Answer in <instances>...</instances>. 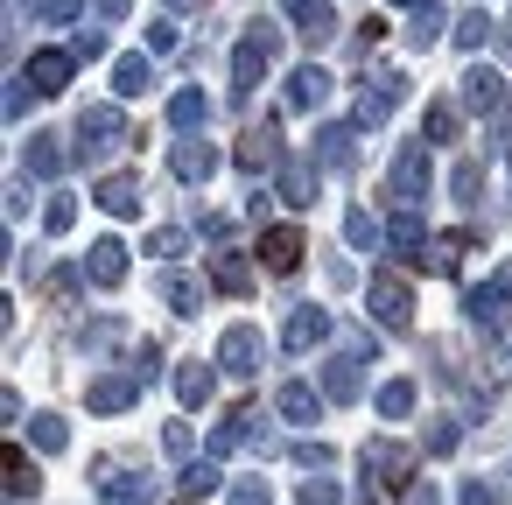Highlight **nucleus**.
<instances>
[{
	"instance_id": "nucleus-28",
	"label": "nucleus",
	"mask_w": 512,
	"mask_h": 505,
	"mask_svg": "<svg viewBox=\"0 0 512 505\" xmlns=\"http://www.w3.org/2000/svg\"><path fill=\"white\" fill-rule=\"evenodd\" d=\"M64 162H71V155H64V141H57V134H29V176H43V183H50V176H64Z\"/></svg>"
},
{
	"instance_id": "nucleus-10",
	"label": "nucleus",
	"mask_w": 512,
	"mask_h": 505,
	"mask_svg": "<svg viewBox=\"0 0 512 505\" xmlns=\"http://www.w3.org/2000/svg\"><path fill=\"white\" fill-rule=\"evenodd\" d=\"M85 281H92V288H120V281H127V246H120L113 232L85 246Z\"/></svg>"
},
{
	"instance_id": "nucleus-30",
	"label": "nucleus",
	"mask_w": 512,
	"mask_h": 505,
	"mask_svg": "<svg viewBox=\"0 0 512 505\" xmlns=\"http://www.w3.org/2000/svg\"><path fill=\"white\" fill-rule=\"evenodd\" d=\"M162 302H169L176 316H197V309H204V281H190V274L169 267V274H162Z\"/></svg>"
},
{
	"instance_id": "nucleus-36",
	"label": "nucleus",
	"mask_w": 512,
	"mask_h": 505,
	"mask_svg": "<svg viewBox=\"0 0 512 505\" xmlns=\"http://www.w3.org/2000/svg\"><path fill=\"white\" fill-rule=\"evenodd\" d=\"M29 442H36L43 456H57V449L71 442V428H64V414H29Z\"/></svg>"
},
{
	"instance_id": "nucleus-4",
	"label": "nucleus",
	"mask_w": 512,
	"mask_h": 505,
	"mask_svg": "<svg viewBox=\"0 0 512 505\" xmlns=\"http://www.w3.org/2000/svg\"><path fill=\"white\" fill-rule=\"evenodd\" d=\"M141 386H148V379H141L134 365H120V372H99V379L85 386V407H92V414H120V407H134V400H141Z\"/></svg>"
},
{
	"instance_id": "nucleus-52",
	"label": "nucleus",
	"mask_w": 512,
	"mask_h": 505,
	"mask_svg": "<svg viewBox=\"0 0 512 505\" xmlns=\"http://www.w3.org/2000/svg\"><path fill=\"white\" fill-rule=\"evenodd\" d=\"M134 372H141V379H155V372H162V351H155V344H141V358H134Z\"/></svg>"
},
{
	"instance_id": "nucleus-11",
	"label": "nucleus",
	"mask_w": 512,
	"mask_h": 505,
	"mask_svg": "<svg viewBox=\"0 0 512 505\" xmlns=\"http://www.w3.org/2000/svg\"><path fill=\"white\" fill-rule=\"evenodd\" d=\"M358 120H330L323 134H316V169H351V155H358Z\"/></svg>"
},
{
	"instance_id": "nucleus-21",
	"label": "nucleus",
	"mask_w": 512,
	"mask_h": 505,
	"mask_svg": "<svg viewBox=\"0 0 512 505\" xmlns=\"http://www.w3.org/2000/svg\"><path fill=\"white\" fill-rule=\"evenodd\" d=\"M92 204H99L106 218H141V176H106Z\"/></svg>"
},
{
	"instance_id": "nucleus-13",
	"label": "nucleus",
	"mask_w": 512,
	"mask_h": 505,
	"mask_svg": "<svg viewBox=\"0 0 512 505\" xmlns=\"http://www.w3.org/2000/svg\"><path fill=\"white\" fill-rule=\"evenodd\" d=\"M428 176H435V169H428V148H400V155H393V197H400L407 211H414V197H428Z\"/></svg>"
},
{
	"instance_id": "nucleus-42",
	"label": "nucleus",
	"mask_w": 512,
	"mask_h": 505,
	"mask_svg": "<svg viewBox=\"0 0 512 505\" xmlns=\"http://www.w3.org/2000/svg\"><path fill=\"white\" fill-rule=\"evenodd\" d=\"M176 43H183V29H176L169 15H162V22H148V57H169Z\"/></svg>"
},
{
	"instance_id": "nucleus-17",
	"label": "nucleus",
	"mask_w": 512,
	"mask_h": 505,
	"mask_svg": "<svg viewBox=\"0 0 512 505\" xmlns=\"http://www.w3.org/2000/svg\"><path fill=\"white\" fill-rule=\"evenodd\" d=\"M148 85H155V57H148V50L113 57V99H141Z\"/></svg>"
},
{
	"instance_id": "nucleus-20",
	"label": "nucleus",
	"mask_w": 512,
	"mask_h": 505,
	"mask_svg": "<svg viewBox=\"0 0 512 505\" xmlns=\"http://www.w3.org/2000/svg\"><path fill=\"white\" fill-rule=\"evenodd\" d=\"M99 505H155V477L106 470V477H99Z\"/></svg>"
},
{
	"instance_id": "nucleus-34",
	"label": "nucleus",
	"mask_w": 512,
	"mask_h": 505,
	"mask_svg": "<svg viewBox=\"0 0 512 505\" xmlns=\"http://www.w3.org/2000/svg\"><path fill=\"white\" fill-rule=\"evenodd\" d=\"M218 484H225L218 456H197V463H183V498H211Z\"/></svg>"
},
{
	"instance_id": "nucleus-29",
	"label": "nucleus",
	"mask_w": 512,
	"mask_h": 505,
	"mask_svg": "<svg viewBox=\"0 0 512 505\" xmlns=\"http://www.w3.org/2000/svg\"><path fill=\"white\" fill-rule=\"evenodd\" d=\"M211 288H225V295H253V260L218 253V260H211Z\"/></svg>"
},
{
	"instance_id": "nucleus-47",
	"label": "nucleus",
	"mask_w": 512,
	"mask_h": 505,
	"mask_svg": "<svg viewBox=\"0 0 512 505\" xmlns=\"http://www.w3.org/2000/svg\"><path fill=\"white\" fill-rule=\"evenodd\" d=\"M162 449H169V456H190V449H197L190 421H169V428H162Z\"/></svg>"
},
{
	"instance_id": "nucleus-5",
	"label": "nucleus",
	"mask_w": 512,
	"mask_h": 505,
	"mask_svg": "<svg viewBox=\"0 0 512 505\" xmlns=\"http://www.w3.org/2000/svg\"><path fill=\"white\" fill-rule=\"evenodd\" d=\"M358 463H365L386 491H407V484H414V449H400V442H386V435H379V442H365V456H358Z\"/></svg>"
},
{
	"instance_id": "nucleus-55",
	"label": "nucleus",
	"mask_w": 512,
	"mask_h": 505,
	"mask_svg": "<svg viewBox=\"0 0 512 505\" xmlns=\"http://www.w3.org/2000/svg\"><path fill=\"white\" fill-rule=\"evenodd\" d=\"M491 281H498V295H505V302H512V260H505V267H498V274H491Z\"/></svg>"
},
{
	"instance_id": "nucleus-14",
	"label": "nucleus",
	"mask_w": 512,
	"mask_h": 505,
	"mask_svg": "<svg viewBox=\"0 0 512 505\" xmlns=\"http://www.w3.org/2000/svg\"><path fill=\"white\" fill-rule=\"evenodd\" d=\"M316 176H323L316 162H295V155H288V162L274 169V190H281V204H288V211H309V204H316Z\"/></svg>"
},
{
	"instance_id": "nucleus-1",
	"label": "nucleus",
	"mask_w": 512,
	"mask_h": 505,
	"mask_svg": "<svg viewBox=\"0 0 512 505\" xmlns=\"http://www.w3.org/2000/svg\"><path fill=\"white\" fill-rule=\"evenodd\" d=\"M274 50H281V29H274V22H253V29L239 36V50H232V78H239V92H246V99H253V85L267 78Z\"/></svg>"
},
{
	"instance_id": "nucleus-9",
	"label": "nucleus",
	"mask_w": 512,
	"mask_h": 505,
	"mask_svg": "<svg viewBox=\"0 0 512 505\" xmlns=\"http://www.w3.org/2000/svg\"><path fill=\"white\" fill-rule=\"evenodd\" d=\"M78 141H85L92 155L120 148V141H127V120H120V106H85V113H78Z\"/></svg>"
},
{
	"instance_id": "nucleus-19",
	"label": "nucleus",
	"mask_w": 512,
	"mask_h": 505,
	"mask_svg": "<svg viewBox=\"0 0 512 505\" xmlns=\"http://www.w3.org/2000/svg\"><path fill=\"white\" fill-rule=\"evenodd\" d=\"M295 260H302V232H295V225L260 232V267H267V274H295Z\"/></svg>"
},
{
	"instance_id": "nucleus-3",
	"label": "nucleus",
	"mask_w": 512,
	"mask_h": 505,
	"mask_svg": "<svg viewBox=\"0 0 512 505\" xmlns=\"http://www.w3.org/2000/svg\"><path fill=\"white\" fill-rule=\"evenodd\" d=\"M365 302H372V316H379L386 330H407V323H414V295H407L400 274H372V281H365Z\"/></svg>"
},
{
	"instance_id": "nucleus-56",
	"label": "nucleus",
	"mask_w": 512,
	"mask_h": 505,
	"mask_svg": "<svg viewBox=\"0 0 512 505\" xmlns=\"http://www.w3.org/2000/svg\"><path fill=\"white\" fill-rule=\"evenodd\" d=\"M393 8H421V0H393Z\"/></svg>"
},
{
	"instance_id": "nucleus-2",
	"label": "nucleus",
	"mask_w": 512,
	"mask_h": 505,
	"mask_svg": "<svg viewBox=\"0 0 512 505\" xmlns=\"http://www.w3.org/2000/svg\"><path fill=\"white\" fill-rule=\"evenodd\" d=\"M267 365V337L253 330V323H225V337H218V372L225 379H253Z\"/></svg>"
},
{
	"instance_id": "nucleus-7",
	"label": "nucleus",
	"mask_w": 512,
	"mask_h": 505,
	"mask_svg": "<svg viewBox=\"0 0 512 505\" xmlns=\"http://www.w3.org/2000/svg\"><path fill=\"white\" fill-rule=\"evenodd\" d=\"M323 407H330V393H323V386H309V379H288V386L274 393V414H281V421H295V428L323 421Z\"/></svg>"
},
{
	"instance_id": "nucleus-32",
	"label": "nucleus",
	"mask_w": 512,
	"mask_h": 505,
	"mask_svg": "<svg viewBox=\"0 0 512 505\" xmlns=\"http://www.w3.org/2000/svg\"><path fill=\"white\" fill-rule=\"evenodd\" d=\"M372 407H379V421H407L414 414V379H386L372 393Z\"/></svg>"
},
{
	"instance_id": "nucleus-31",
	"label": "nucleus",
	"mask_w": 512,
	"mask_h": 505,
	"mask_svg": "<svg viewBox=\"0 0 512 505\" xmlns=\"http://www.w3.org/2000/svg\"><path fill=\"white\" fill-rule=\"evenodd\" d=\"M358 386H365V379H358V351H344V358L323 365V393H330V400H358Z\"/></svg>"
},
{
	"instance_id": "nucleus-44",
	"label": "nucleus",
	"mask_w": 512,
	"mask_h": 505,
	"mask_svg": "<svg viewBox=\"0 0 512 505\" xmlns=\"http://www.w3.org/2000/svg\"><path fill=\"white\" fill-rule=\"evenodd\" d=\"M295 505H337V484H330V477H302Z\"/></svg>"
},
{
	"instance_id": "nucleus-51",
	"label": "nucleus",
	"mask_w": 512,
	"mask_h": 505,
	"mask_svg": "<svg viewBox=\"0 0 512 505\" xmlns=\"http://www.w3.org/2000/svg\"><path fill=\"white\" fill-rule=\"evenodd\" d=\"M379 36H386V22H379V15H365V22H358V50H372Z\"/></svg>"
},
{
	"instance_id": "nucleus-33",
	"label": "nucleus",
	"mask_w": 512,
	"mask_h": 505,
	"mask_svg": "<svg viewBox=\"0 0 512 505\" xmlns=\"http://www.w3.org/2000/svg\"><path fill=\"white\" fill-rule=\"evenodd\" d=\"M0 470H8V491H15V498H36V484H43V477H36V463H29L15 442L0 449Z\"/></svg>"
},
{
	"instance_id": "nucleus-49",
	"label": "nucleus",
	"mask_w": 512,
	"mask_h": 505,
	"mask_svg": "<svg viewBox=\"0 0 512 505\" xmlns=\"http://www.w3.org/2000/svg\"><path fill=\"white\" fill-rule=\"evenodd\" d=\"M295 463L302 470H330V442H295Z\"/></svg>"
},
{
	"instance_id": "nucleus-40",
	"label": "nucleus",
	"mask_w": 512,
	"mask_h": 505,
	"mask_svg": "<svg viewBox=\"0 0 512 505\" xmlns=\"http://www.w3.org/2000/svg\"><path fill=\"white\" fill-rule=\"evenodd\" d=\"M421 134L428 141H456V106H428L421 113Z\"/></svg>"
},
{
	"instance_id": "nucleus-15",
	"label": "nucleus",
	"mask_w": 512,
	"mask_h": 505,
	"mask_svg": "<svg viewBox=\"0 0 512 505\" xmlns=\"http://www.w3.org/2000/svg\"><path fill=\"white\" fill-rule=\"evenodd\" d=\"M218 379H225L218 358H211V365H204V358H183V365H176V400H183V407H211Z\"/></svg>"
},
{
	"instance_id": "nucleus-48",
	"label": "nucleus",
	"mask_w": 512,
	"mask_h": 505,
	"mask_svg": "<svg viewBox=\"0 0 512 505\" xmlns=\"http://www.w3.org/2000/svg\"><path fill=\"white\" fill-rule=\"evenodd\" d=\"M232 505H274V491H267L260 477H239V484H232Z\"/></svg>"
},
{
	"instance_id": "nucleus-58",
	"label": "nucleus",
	"mask_w": 512,
	"mask_h": 505,
	"mask_svg": "<svg viewBox=\"0 0 512 505\" xmlns=\"http://www.w3.org/2000/svg\"><path fill=\"white\" fill-rule=\"evenodd\" d=\"M169 8H190V0H169Z\"/></svg>"
},
{
	"instance_id": "nucleus-22",
	"label": "nucleus",
	"mask_w": 512,
	"mask_h": 505,
	"mask_svg": "<svg viewBox=\"0 0 512 505\" xmlns=\"http://www.w3.org/2000/svg\"><path fill=\"white\" fill-rule=\"evenodd\" d=\"M386 246H393L400 260H421V246H428V225H421V211H407V204H400V211L386 218Z\"/></svg>"
},
{
	"instance_id": "nucleus-35",
	"label": "nucleus",
	"mask_w": 512,
	"mask_h": 505,
	"mask_svg": "<svg viewBox=\"0 0 512 505\" xmlns=\"http://www.w3.org/2000/svg\"><path fill=\"white\" fill-rule=\"evenodd\" d=\"M344 239H351L358 253H379V246H386V225H379L372 211H351V218H344Z\"/></svg>"
},
{
	"instance_id": "nucleus-25",
	"label": "nucleus",
	"mask_w": 512,
	"mask_h": 505,
	"mask_svg": "<svg viewBox=\"0 0 512 505\" xmlns=\"http://www.w3.org/2000/svg\"><path fill=\"white\" fill-rule=\"evenodd\" d=\"M323 99H330V71H323V64H302V71L288 78V106H295V113H316Z\"/></svg>"
},
{
	"instance_id": "nucleus-46",
	"label": "nucleus",
	"mask_w": 512,
	"mask_h": 505,
	"mask_svg": "<svg viewBox=\"0 0 512 505\" xmlns=\"http://www.w3.org/2000/svg\"><path fill=\"white\" fill-rule=\"evenodd\" d=\"M456 442H463V428H456V421H435V428H428V456H449Z\"/></svg>"
},
{
	"instance_id": "nucleus-18",
	"label": "nucleus",
	"mask_w": 512,
	"mask_h": 505,
	"mask_svg": "<svg viewBox=\"0 0 512 505\" xmlns=\"http://www.w3.org/2000/svg\"><path fill=\"white\" fill-rule=\"evenodd\" d=\"M281 162H288V155H281V134H274V127H253V134L239 141V169H246V176H267V169H281Z\"/></svg>"
},
{
	"instance_id": "nucleus-8",
	"label": "nucleus",
	"mask_w": 512,
	"mask_h": 505,
	"mask_svg": "<svg viewBox=\"0 0 512 505\" xmlns=\"http://www.w3.org/2000/svg\"><path fill=\"white\" fill-rule=\"evenodd\" d=\"M71 71H78V57H71V50H36L22 78H29V92H43V99H57V92L71 85Z\"/></svg>"
},
{
	"instance_id": "nucleus-38",
	"label": "nucleus",
	"mask_w": 512,
	"mask_h": 505,
	"mask_svg": "<svg viewBox=\"0 0 512 505\" xmlns=\"http://www.w3.org/2000/svg\"><path fill=\"white\" fill-rule=\"evenodd\" d=\"M407 43H414V50H428V43H442V8H435V0H421V15H414V29H407Z\"/></svg>"
},
{
	"instance_id": "nucleus-53",
	"label": "nucleus",
	"mask_w": 512,
	"mask_h": 505,
	"mask_svg": "<svg viewBox=\"0 0 512 505\" xmlns=\"http://www.w3.org/2000/svg\"><path fill=\"white\" fill-rule=\"evenodd\" d=\"M463 505H491V484H477V477H470V484H463Z\"/></svg>"
},
{
	"instance_id": "nucleus-54",
	"label": "nucleus",
	"mask_w": 512,
	"mask_h": 505,
	"mask_svg": "<svg viewBox=\"0 0 512 505\" xmlns=\"http://www.w3.org/2000/svg\"><path fill=\"white\" fill-rule=\"evenodd\" d=\"M127 8H134V0H99V15H106V22H120Z\"/></svg>"
},
{
	"instance_id": "nucleus-50",
	"label": "nucleus",
	"mask_w": 512,
	"mask_h": 505,
	"mask_svg": "<svg viewBox=\"0 0 512 505\" xmlns=\"http://www.w3.org/2000/svg\"><path fill=\"white\" fill-rule=\"evenodd\" d=\"M449 183H456V197H463V204H477V162H456V176H449Z\"/></svg>"
},
{
	"instance_id": "nucleus-37",
	"label": "nucleus",
	"mask_w": 512,
	"mask_h": 505,
	"mask_svg": "<svg viewBox=\"0 0 512 505\" xmlns=\"http://www.w3.org/2000/svg\"><path fill=\"white\" fill-rule=\"evenodd\" d=\"M449 36H456V50H470V57H477V50L491 43V15H484V8H470V15H463Z\"/></svg>"
},
{
	"instance_id": "nucleus-41",
	"label": "nucleus",
	"mask_w": 512,
	"mask_h": 505,
	"mask_svg": "<svg viewBox=\"0 0 512 505\" xmlns=\"http://www.w3.org/2000/svg\"><path fill=\"white\" fill-rule=\"evenodd\" d=\"M141 253H155V260H176V253H190V239L176 232V225H162V232H148V246Z\"/></svg>"
},
{
	"instance_id": "nucleus-57",
	"label": "nucleus",
	"mask_w": 512,
	"mask_h": 505,
	"mask_svg": "<svg viewBox=\"0 0 512 505\" xmlns=\"http://www.w3.org/2000/svg\"><path fill=\"white\" fill-rule=\"evenodd\" d=\"M176 505H204V498H176Z\"/></svg>"
},
{
	"instance_id": "nucleus-26",
	"label": "nucleus",
	"mask_w": 512,
	"mask_h": 505,
	"mask_svg": "<svg viewBox=\"0 0 512 505\" xmlns=\"http://www.w3.org/2000/svg\"><path fill=\"white\" fill-rule=\"evenodd\" d=\"M204 120H211V99H204L197 85H183V92L169 99V127H176V134H197Z\"/></svg>"
},
{
	"instance_id": "nucleus-12",
	"label": "nucleus",
	"mask_w": 512,
	"mask_h": 505,
	"mask_svg": "<svg viewBox=\"0 0 512 505\" xmlns=\"http://www.w3.org/2000/svg\"><path fill=\"white\" fill-rule=\"evenodd\" d=\"M169 169H176V183H211V176H218V148L190 134V141L169 148Z\"/></svg>"
},
{
	"instance_id": "nucleus-43",
	"label": "nucleus",
	"mask_w": 512,
	"mask_h": 505,
	"mask_svg": "<svg viewBox=\"0 0 512 505\" xmlns=\"http://www.w3.org/2000/svg\"><path fill=\"white\" fill-rule=\"evenodd\" d=\"M71 57H78V64H99V57H106V29H78V36H71Z\"/></svg>"
},
{
	"instance_id": "nucleus-39",
	"label": "nucleus",
	"mask_w": 512,
	"mask_h": 505,
	"mask_svg": "<svg viewBox=\"0 0 512 505\" xmlns=\"http://www.w3.org/2000/svg\"><path fill=\"white\" fill-rule=\"evenodd\" d=\"M71 225H78V197H64V190H57V197L43 204V232H71Z\"/></svg>"
},
{
	"instance_id": "nucleus-27",
	"label": "nucleus",
	"mask_w": 512,
	"mask_h": 505,
	"mask_svg": "<svg viewBox=\"0 0 512 505\" xmlns=\"http://www.w3.org/2000/svg\"><path fill=\"white\" fill-rule=\"evenodd\" d=\"M463 309H470V323H477V330H505V295H498V281L470 288V295H463Z\"/></svg>"
},
{
	"instance_id": "nucleus-6",
	"label": "nucleus",
	"mask_w": 512,
	"mask_h": 505,
	"mask_svg": "<svg viewBox=\"0 0 512 505\" xmlns=\"http://www.w3.org/2000/svg\"><path fill=\"white\" fill-rule=\"evenodd\" d=\"M365 85H372V92L358 99V113H351V120H358V127H379V120H386V113L407 99V78H400V71H372Z\"/></svg>"
},
{
	"instance_id": "nucleus-23",
	"label": "nucleus",
	"mask_w": 512,
	"mask_h": 505,
	"mask_svg": "<svg viewBox=\"0 0 512 505\" xmlns=\"http://www.w3.org/2000/svg\"><path fill=\"white\" fill-rule=\"evenodd\" d=\"M330 330H337V316H330V309H295V316H288V330H281V344H288V351H309V344H323Z\"/></svg>"
},
{
	"instance_id": "nucleus-45",
	"label": "nucleus",
	"mask_w": 512,
	"mask_h": 505,
	"mask_svg": "<svg viewBox=\"0 0 512 505\" xmlns=\"http://www.w3.org/2000/svg\"><path fill=\"white\" fill-rule=\"evenodd\" d=\"M78 15H85V0H43V22L50 29H71Z\"/></svg>"
},
{
	"instance_id": "nucleus-24",
	"label": "nucleus",
	"mask_w": 512,
	"mask_h": 505,
	"mask_svg": "<svg viewBox=\"0 0 512 505\" xmlns=\"http://www.w3.org/2000/svg\"><path fill=\"white\" fill-rule=\"evenodd\" d=\"M281 8H288V22H295L309 43H330V36H337V15H330V0H281Z\"/></svg>"
},
{
	"instance_id": "nucleus-16",
	"label": "nucleus",
	"mask_w": 512,
	"mask_h": 505,
	"mask_svg": "<svg viewBox=\"0 0 512 505\" xmlns=\"http://www.w3.org/2000/svg\"><path fill=\"white\" fill-rule=\"evenodd\" d=\"M456 106H463V113H498V106H505V78L477 64V71L456 85Z\"/></svg>"
}]
</instances>
